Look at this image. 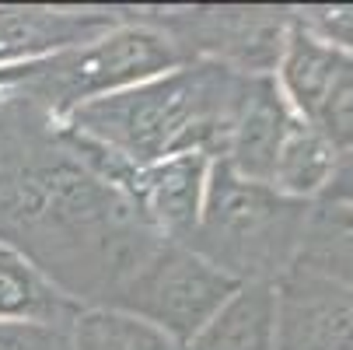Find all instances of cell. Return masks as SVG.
I'll use <instances>...</instances> for the list:
<instances>
[{"instance_id": "20", "label": "cell", "mask_w": 353, "mask_h": 350, "mask_svg": "<svg viewBox=\"0 0 353 350\" xmlns=\"http://www.w3.org/2000/svg\"><path fill=\"white\" fill-rule=\"evenodd\" d=\"M319 200H329V204H350L353 207V151L339 155V162L332 168V179H329V186L322 189Z\"/></svg>"}, {"instance_id": "2", "label": "cell", "mask_w": 353, "mask_h": 350, "mask_svg": "<svg viewBox=\"0 0 353 350\" xmlns=\"http://www.w3.org/2000/svg\"><path fill=\"white\" fill-rule=\"evenodd\" d=\"M308 211L312 204L305 200H290L263 182H245L217 158L210 162L199 221L179 245L238 284H276L294 266Z\"/></svg>"}, {"instance_id": "7", "label": "cell", "mask_w": 353, "mask_h": 350, "mask_svg": "<svg viewBox=\"0 0 353 350\" xmlns=\"http://www.w3.org/2000/svg\"><path fill=\"white\" fill-rule=\"evenodd\" d=\"M294 119L297 116L287 106V98H283L273 74L248 77L241 109L234 116V130H231V140H228V155H224L231 172L245 182L270 186L276 158H280V147H283Z\"/></svg>"}, {"instance_id": "5", "label": "cell", "mask_w": 353, "mask_h": 350, "mask_svg": "<svg viewBox=\"0 0 353 350\" xmlns=\"http://www.w3.org/2000/svg\"><path fill=\"white\" fill-rule=\"evenodd\" d=\"M241 284L217 266H210L203 256H196L192 249L161 238L154 245L137 273L123 284L116 302L105 309H123L133 312L147 322H154L179 343H189L203 329L228 298Z\"/></svg>"}, {"instance_id": "10", "label": "cell", "mask_w": 353, "mask_h": 350, "mask_svg": "<svg viewBox=\"0 0 353 350\" xmlns=\"http://www.w3.org/2000/svg\"><path fill=\"white\" fill-rule=\"evenodd\" d=\"M350 57L339 53L336 46L322 42L319 35H312L305 25L294 18L290 32H287V46H283V57L276 64V84L287 98V106L294 109L297 119L315 123L329 91L336 88L339 74L346 70Z\"/></svg>"}, {"instance_id": "8", "label": "cell", "mask_w": 353, "mask_h": 350, "mask_svg": "<svg viewBox=\"0 0 353 350\" xmlns=\"http://www.w3.org/2000/svg\"><path fill=\"white\" fill-rule=\"evenodd\" d=\"M116 25V8H0V70L60 53Z\"/></svg>"}, {"instance_id": "12", "label": "cell", "mask_w": 353, "mask_h": 350, "mask_svg": "<svg viewBox=\"0 0 353 350\" xmlns=\"http://www.w3.org/2000/svg\"><path fill=\"white\" fill-rule=\"evenodd\" d=\"M84 305L67 298L14 245L0 242V322H42L70 329Z\"/></svg>"}, {"instance_id": "1", "label": "cell", "mask_w": 353, "mask_h": 350, "mask_svg": "<svg viewBox=\"0 0 353 350\" xmlns=\"http://www.w3.org/2000/svg\"><path fill=\"white\" fill-rule=\"evenodd\" d=\"M245 74L210 60H185L150 81L81 106L63 123L105 144L137 168L175 155H228L234 116L245 98Z\"/></svg>"}, {"instance_id": "15", "label": "cell", "mask_w": 353, "mask_h": 350, "mask_svg": "<svg viewBox=\"0 0 353 350\" xmlns=\"http://www.w3.org/2000/svg\"><path fill=\"white\" fill-rule=\"evenodd\" d=\"M70 350H185V343L133 312L84 305L70 322Z\"/></svg>"}, {"instance_id": "18", "label": "cell", "mask_w": 353, "mask_h": 350, "mask_svg": "<svg viewBox=\"0 0 353 350\" xmlns=\"http://www.w3.org/2000/svg\"><path fill=\"white\" fill-rule=\"evenodd\" d=\"M294 18L322 42L353 57V4H308L294 8Z\"/></svg>"}, {"instance_id": "6", "label": "cell", "mask_w": 353, "mask_h": 350, "mask_svg": "<svg viewBox=\"0 0 353 350\" xmlns=\"http://www.w3.org/2000/svg\"><path fill=\"white\" fill-rule=\"evenodd\" d=\"M273 294L276 350H353V287L290 266Z\"/></svg>"}, {"instance_id": "16", "label": "cell", "mask_w": 353, "mask_h": 350, "mask_svg": "<svg viewBox=\"0 0 353 350\" xmlns=\"http://www.w3.org/2000/svg\"><path fill=\"white\" fill-rule=\"evenodd\" d=\"M49 123L53 119L39 113L32 102H25L21 95L0 88V228H4L14 189L32 158V147Z\"/></svg>"}, {"instance_id": "19", "label": "cell", "mask_w": 353, "mask_h": 350, "mask_svg": "<svg viewBox=\"0 0 353 350\" xmlns=\"http://www.w3.org/2000/svg\"><path fill=\"white\" fill-rule=\"evenodd\" d=\"M0 350H70V329L42 322H0Z\"/></svg>"}, {"instance_id": "14", "label": "cell", "mask_w": 353, "mask_h": 350, "mask_svg": "<svg viewBox=\"0 0 353 350\" xmlns=\"http://www.w3.org/2000/svg\"><path fill=\"white\" fill-rule=\"evenodd\" d=\"M339 162V151L305 119H294L283 147H280V158L273 168L270 186L290 200H305V204H315L322 196V189L332 179V168Z\"/></svg>"}, {"instance_id": "11", "label": "cell", "mask_w": 353, "mask_h": 350, "mask_svg": "<svg viewBox=\"0 0 353 350\" xmlns=\"http://www.w3.org/2000/svg\"><path fill=\"white\" fill-rule=\"evenodd\" d=\"M185 350H276L273 284H241Z\"/></svg>"}, {"instance_id": "17", "label": "cell", "mask_w": 353, "mask_h": 350, "mask_svg": "<svg viewBox=\"0 0 353 350\" xmlns=\"http://www.w3.org/2000/svg\"><path fill=\"white\" fill-rule=\"evenodd\" d=\"M312 126L336 147L339 155L353 151V57H350L346 70L339 74L336 88L329 91L325 106H322V113Z\"/></svg>"}, {"instance_id": "13", "label": "cell", "mask_w": 353, "mask_h": 350, "mask_svg": "<svg viewBox=\"0 0 353 350\" xmlns=\"http://www.w3.org/2000/svg\"><path fill=\"white\" fill-rule=\"evenodd\" d=\"M294 266L353 287V207L315 200L297 242Z\"/></svg>"}, {"instance_id": "4", "label": "cell", "mask_w": 353, "mask_h": 350, "mask_svg": "<svg viewBox=\"0 0 353 350\" xmlns=\"http://www.w3.org/2000/svg\"><path fill=\"white\" fill-rule=\"evenodd\" d=\"M119 18L165 35L182 60H210L245 77L276 74L294 8L196 4V8H119Z\"/></svg>"}, {"instance_id": "3", "label": "cell", "mask_w": 353, "mask_h": 350, "mask_svg": "<svg viewBox=\"0 0 353 350\" xmlns=\"http://www.w3.org/2000/svg\"><path fill=\"white\" fill-rule=\"evenodd\" d=\"M119 11V8H116ZM185 64L175 46L154 28L119 18L116 28L88 42L67 46L18 67L0 70V88L21 95L53 123H63L81 106L105 98L112 91L150 81L172 67Z\"/></svg>"}, {"instance_id": "9", "label": "cell", "mask_w": 353, "mask_h": 350, "mask_svg": "<svg viewBox=\"0 0 353 350\" xmlns=\"http://www.w3.org/2000/svg\"><path fill=\"white\" fill-rule=\"evenodd\" d=\"M210 158L203 155H175L137 172L133 207L143 221L168 242H185L199 221L207 196Z\"/></svg>"}]
</instances>
